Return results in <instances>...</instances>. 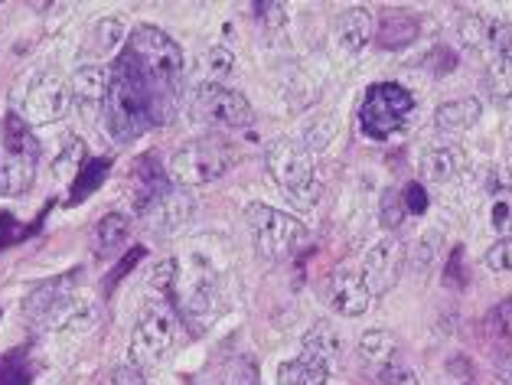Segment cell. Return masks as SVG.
Returning a JSON list of instances; mask_svg holds the SVG:
<instances>
[{"label": "cell", "mask_w": 512, "mask_h": 385, "mask_svg": "<svg viewBox=\"0 0 512 385\" xmlns=\"http://www.w3.org/2000/svg\"><path fill=\"white\" fill-rule=\"evenodd\" d=\"M95 320H98V304L95 301H89V297H79V294H66L40 320V324L46 330H85V327H92Z\"/></svg>", "instance_id": "obj_18"}, {"label": "cell", "mask_w": 512, "mask_h": 385, "mask_svg": "<svg viewBox=\"0 0 512 385\" xmlns=\"http://www.w3.org/2000/svg\"><path fill=\"white\" fill-rule=\"evenodd\" d=\"M330 372L307 359H287L278 366V385H327Z\"/></svg>", "instance_id": "obj_29"}, {"label": "cell", "mask_w": 512, "mask_h": 385, "mask_svg": "<svg viewBox=\"0 0 512 385\" xmlns=\"http://www.w3.org/2000/svg\"><path fill=\"white\" fill-rule=\"evenodd\" d=\"M405 242L402 239H382L366 252V262H362V281L372 297L389 294L398 278H402L405 268Z\"/></svg>", "instance_id": "obj_11"}, {"label": "cell", "mask_w": 512, "mask_h": 385, "mask_svg": "<svg viewBox=\"0 0 512 385\" xmlns=\"http://www.w3.org/2000/svg\"><path fill=\"white\" fill-rule=\"evenodd\" d=\"M108 170H111V160H108V157H92V160H85L82 170L76 173V180H72L69 203H82L85 196H92V193L98 190V186L105 183Z\"/></svg>", "instance_id": "obj_27"}, {"label": "cell", "mask_w": 512, "mask_h": 385, "mask_svg": "<svg viewBox=\"0 0 512 385\" xmlns=\"http://www.w3.org/2000/svg\"><path fill=\"white\" fill-rule=\"evenodd\" d=\"M483 262L493 271H512V239H499L490 252L483 255Z\"/></svg>", "instance_id": "obj_37"}, {"label": "cell", "mask_w": 512, "mask_h": 385, "mask_svg": "<svg viewBox=\"0 0 512 385\" xmlns=\"http://www.w3.org/2000/svg\"><path fill=\"white\" fill-rule=\"evenodd\" d=\"M144 385H154V382H144Z\"/></svg>", "instance_id": "obj_46"}, {"label": "cell", "mask_w": 512, "mask_h": 385, "mask_svg": "<svg viewBox=\"0 0 512 385\" xmlns=\"http://www.w3.org/2000/svg\"><path fill=\"white\" fill-rule=\"evenodd\" d=\"M437 248H441V232H434V229L424 232L415 245V252H411V265H415L418 271H424L437 258Z\"/></svg>", "instance_id": "obj_34"}, {"label": "cell", "mask_w": 512, "mask_h": 385, "mask_svg": "<svg viewBox=\"0 0 512 385\" xmlns=\"http://www.w3.org/2000/svg\"><path fill=\"white\" fill-rule=\"evenodd\" d=\"M480 102L477 98H454V102H444L441 108H437L434 115V124L447 134H460L473 128V124L480 121Z\"/></svg>", "instance_id": "obj_23"}, {"label": "cell", "mask_w": 512, "mask_h": 385, "mask_svg": "<svg viewBox=\"0 0 512 385\" xmlns=\"http://www.w3.org/2000/svg\"><path fill=\"white\" fill-rule=\"evenodd\" d=\"M173 186L167 167L160 164L157 154H144L141 160H137V167L131 173V206L134 213L141 216L147 206L157 203L160 196H164L167 190Z\"/></svg>", "instance_id": "obj_16"}, {"label": "cell", "mask_w": 512, "mask_h": 385, "mask_svg": "<svg viewBox=\"0 0 512 385\" xmlns=\"http://www.w3.org/2000/svg\"><path fill=\"white\" fill-rule=\"evenodd\" d=\"M268 173L294 206H301V209L317 206L320 177H317L314 154L307 151L304 141H297V138L274 141L271 151H268Z\"/></svg>", "instance_id": "obj_3"}, {"label": "cell", "mask_w": 512, "mask_h": 385, "mask_svg": "<svg viewBox=\"0 0 512 385\" xmlns=\"http://www.w3.org/2000/svg\"><path fill=\"white\" fill-rule=\"evenodd\" d=\"M405 216H408V209H405V196H402V190H385V193H382V206H379L382 226L392 232V229L402 226Z\"/></svg>", "instance_id": "obj_33"}, {"label": "cell", "mask_w": 512, "mask_h": 385, "mask_svg": "<svg viewBox=\"0 0 512 385\" xmlns=\"http://www.w3.org/2000/svg\"><path fill=\"white\" fill-rule=\"evenodd\" d=\"M499 382H503V385H512V353L503 359V366H499Z\"/></svg>", "instance_id": "obj_45"}, {"label": "cell", "mask_w": 512, "mask_h": 385, "mask_svg": "<svg viewBox=\"0 0 512 385\" xmlns=\"http://www.w3.org/2000/svg\"><path fill=\"white\" fill-rule=\"evenodd\" d=\"M0 385H30V372L20 363H4L0 366Z\"/></svg>", "instance_id": "obj_42"}, {"label": "cell", "mask_w": 512, "mask_h": 385, "mask_svg": "<svg viewBox=\"0 0 512 385\" xmlns=\"http://www.w3.org/2000/svg\"><path fill=\"white\" fill-rule=\"evenodd\" d=\"M235 66V59L226 46H209L206 49V56H203V69H206V85H222L226 82V76L232 72Z\"/></svg>", "instance_id": "obj_32"}, {"label": "cell", "mask_w": 512, "mask_h": 385, "mask_svg": "<svg viewBox=\"0 0 512 385\" xmlns=\"http://www.w3.org/2000/svg\"><path fill=\"white\" fill-rule=\"evenodd\" d=\"M460 40H464V46H470V49H480V53H493V59L506 56L512 49V33L506 23L483 17V14L460 17Z\"/></svg>", "instance_id": "obj_15"}, {"label": "cell", "mask_w": 512, "mask_h": 385, "mask_svg": "<svg viewBox=\"0 0 512 385\" xmlns=\"http://www.w3.org/2000/svg\"><path fill=\"white\" fill-rule=\"evenodd\" d=\"M245 222L255 239L258 255L268 258V262H284V258H291L297 248L307 242V226L301 219L291 213H281V209H274V206H265V203L248 206Z\"/></svg>", "instance_id": "obj_6"}, {"label": "cell", "mask_w": 512, "mask_h": 385, "mask_svg": "<svg viewBox=\"0 0 512 385\" xmlns=\"http://www.w3.org/2000/svg\"><path fill=\"white\" fill-rule=\"evenodd\" d=\"M20 239V226H17V219L10 216V213H0V248L10 245V242H17Z\"/></svg>", "instance_id": "obj_44"}, {"label": "cell", "mask_w": 512, "mask_h": 385, "mask_svg": "<svg viewBox=\"0 0 512 385\" xmlns=\"http://www.w3.org/2000/svg\"><path fill=\"white\" fill-rule=\"evenodd\" d=\"M255 17H258V23H261V27H265L268 33L284 30V23H287L284 7H281V4H271V0H258V4H255Z\"/></svg>", "instance_id": "obj_36"}, {"label": "cell", "mask_w": 512, "mask_h": 385, "mask_svg": "<svg viewBox=\"0 0 512 385\" xmlns=\"http://www.w3.org/2000/svg\"><path fill=\"white\" fill-rule=\"evenodd\" d=\"M219 382L222 385H261V376H258V363L252 356H229L219 363Z\"/></svg>", "instance_id": "obj_30"}, {"label": "cell", "mask_w": 512, "mask_h": 385, "mask_svg": "<svg viewBox=\"0 0 512 385\" xmlns=\"http://www.w3.org/2000/svg\"><path fill=\"white\" fill-rule=\"evenodd\" d=\"M372 36H376V20H372L369 10L353 7L336 17V43H340L343 53L359 56L372 43Z\"/></svg>", "instance_id": "obj_19"}, {"label": "cell", "mask_w": 512, "mask_h": 385, "mask_svg": "<svg viewBox=\"0 0 512 385\" xmlns=\"http://www.w3.org/2000/svg\"><path fill=\"white\" fill-rule=\"evenodd\" d=\"M323 297L327 304L343 317H359L366 314L372 304V294L362 281V271H353L349 265H336L327 281H323Z\"/></svg>", "instance_id": "obj_12"}, {"label": "cell", "mask_w": 512, "mask_h": 385, "mask_svg": "<svg viewBox=\"0 0 512 385\" xmlns=\"http://www.w3.org/2000/svg\"><path fill=\"white\" fill-rule=\"evenodd\" d=\"M415 40H418V20L411 14H402V10L385 14L382 23L376 27V43L385 49H405Z\"/></svg>", "instance_id": "obj_22"}, {"label": "cell", "mask_w": 512, "mask_h": 385, "mask_svg": "<svg viewBox=\"0 0 512 385\" xmlns=\"http://www.w3.org/2000/svg\"><path fill=\"white\" fill-rule=\"evenodd\" d=\"M72 278H76V275L53 278V281L40 284V288H33L27 294V301H23V314H27L30 320H43L49 310H53L62 301V297L72 294Z\"/></svg>", "instance_id": "obj_24"}, {"label": "cell", "mask_w": 512, "mask_h": 385, "mask_svg": "<svg viewBox=\"0 0 512 385\" xmlns=\"http://www.w3.org/2000/svg\"><path fill=\"white\" fill-rule=\"evenodd\" d=\"M398 353V340H395V333L392 330H366L362 333V340H359V356L366 359V363L372 369H382V366H389L392 359Z\"/></svg>", "instance_id": "obj_25"}, {"label": "cell", "mask_w": 512, "mask_h": 385, "mask_svg": "<svg viewBox=\"0 0 512 385\" xmlns=\"http://www.w3.org/2000/svg\"><path fill=\"white\" fill-rule=\"evenodd\" d=\"M72 108V89L59 72H36L23 92V121L53 124Z\"/></svg>", "instance_id": "obj_10"}, {"label": "cell", "mask_w": 512, "mask_h": 385, "mask_svg": "<svg viewBox=\"0 0 512 385\" xmlns=\"http://www.w3.org/2000/svg\"><path fill=\"white\" fill-rule=\"evenodd\" d=\"M467 167V154L460 147L447 144V147H434L421 157V177L428 183H451L454 177H460Z\"/></svg>", "instance_id": "obj_20"}, {"label": "cell", "mask_w": 512, "mask_h": 385, "mask_svg": "<svg viewBox=\"0 0 512 385\" xmlns=\"http://www.w3.org/2000/svg\"><path fill=\"white\" fill-rule=\"evenodd\" d=\"M72 89V105L82 111V118H95L98 111H105L108 92H111V69L105 66H82L76 69V76L69 82Z\"/></svg>", "instance_id": "obj_14"}, {"label": "cell", "mask_w": 512, "mask_h": 385, "mask_svg": "<svg viewBox=\"0 0 512 385\" xmlns=\"http://www.w3.org/2000/svg\"><path fill=\"white\" fill-rule=\"evenodd\" d=\"M229 167H232V151L226 144L216 138H199V141H186L183 147L173 151L167 173L183 190H193V186L216 183Z\"/></svg>", "instance_id": "obj_7"}, {"label": "cell", "mask_w": 512, "mask_h": 385, "mask_svg": "<svg viewBox=\"0 0 512 385\" xmlns=\"http://www.w3.org/2000/svg\"><path fill=\"white\" fill-rule=\"evenodd\" d=\"M509 173H512V167H509Z\"/></svg>", "instance_id": "obj_47"}, {"label": "cell", "mask_w": 512, "mask_h": 385, "mask_svg": "<svg viewBox=\"0 0 512 385\" xmlns=\"http://www.w3.org/2000/svg\"><path fill=\"white\" fill-rule=\"evenodd\" d=\"M72 157H82V144H79V141H72V144H69V151H62V154L56 157V177H62V173H69L72 167H79V170H82L79 160H72Z\"/></svg>", "instance_id": "obj_43"}, {"label": "cell", "mask_w": 512, "mask_h": 385, "mask_svg": "<svg viewBox=\"0 0 512 385\" xmlns=\"http://www.w3.org/2000/svg\"><path fill=\"white\" fill-rule=\"evenodd\" d=\"M193 115L199 121H209L216 128H248L255 121V111L242 92L229 85H206L199 82L193 89Z\"/></svg>", "instance_id": "obj_9"}, {"label": "cell", "mask_w": 512, "mask_h": 385, "mask_svg": "<svg viewBox=\"0 0 512 385\" xmlns=\"http://www.w3.org/2000/svg\"><path fill=\"white\" fill-rule=\"evenodd\" d=\"M483 333L496 343H512V297L499 301L490 314L483 317Z\"/></svg>", "instance_id": "obj_31"}, {"label": "cell", "mask_w": 512, "mask_h": 385, "mask_svg": "<svg viewBox=\"0 0 512 385\" xmlns=\"http://www.w3.org/2000/svg\"><path fill=\"white\" fill-rule=\"evenodd\" d=\"M379 379L385 385H421V376H418V369H411L405 363H398V359H392L389 366H382L379 369Z\"/></svg>", "instance_id": "obj_35"}, {"label": "cell", "mask_w": 512, "mask_h": 385, "mask_svg": "<svg viewBox=\"0 0 512 385\" xmlns=\"http://www.w3.org/2000/svg\"><path fill=\"white\" fill-rule=\"evenodd\" d=\"M121 40H124V20L121 17H102V20L92 23L89 36H85V53L108 56Z\"/></svg>", "instance_id": "obj_26"}, {"label": "cell", "mask_w": 512, "mask_h": 385, "mask_svg": "<svg viewBox=\"0 0 512 385\" xmlns=\"http://www.w3.org/2000/svg\"><path fill=\"white\" fill-rule=\"evenodd\" d=\"M40 164V141L30 131V121L7 115L0 134V196H20L30 190Z\"/></svg>", "instance_id": "obj_4"}, {"label": "cell", "mask_w": 512, "mask_h": 385, "mask_svg": "<svg viewBox=\"0 0 512 385\" xmlns=\"http://www.w3.org/2000/svg\"><path fill=\"white\" fill-rule=\"evenodd\" d=\"M111 382H115V385H144V382H151V379H147V372H141L137 366L124 363V366L111 369Z\"/></svg>", "instance_id": "obj_40"}, {"label": "cell", "mask_w": 512, "mask_h": 385, "mask_svg": "<svg viewBox=\"0 0 512 385\" xmlns=\"http://www.w3.org/2000/svg\"><path fill=\"white\" fill-rule=\"evenodd\" d=\"M301 359H307V363H314V366L327 369V372H336L343 363L340 330H336L333 324H327V320H317V324L310 327L304 333V340H301Z\"/></svg>", "instance_id": "obj_17"}, {"label": "cell", "mask_w": 512, "mask_h": 385, "mask_svg": "<svg viewBox=\"0 0 512 385\" xmlns=\"http://www.w3.org/2000/svg\"><path fill=\"white\" fill-rule=\"evenodd\" d=\"M131 235V219L124 213H108L98 219L95 226V235H92V248L98 258H111L118 252V248H124V242H128Z\"/></svg>", "instance_id": "obj_21"}, {"label": "cell", "mask_w": 512, "mask_h": 385, "mask_svg": "<svg viewBox=\"0 0 512 385\" xmlns=\"http://www.w3.org/2000/svg\"><path fill=\"white\" fill-rule=\"evenodd\" d=\"M177 324H180V317L170 304L147 307L131 333L128 363L141 372H154L164 366L173 356V350H177Z\"/></svg>", "instance_id": "obj_5"}, {"label": "cell", "mask_w": 512, "mask_h": 385, "mask_svg": "<svg viewBox=\"0 0 512 385\" xmlns=\"http://www.w3.org/2000/svg\"><path fill=\"white\" fill-rule=\"evenodd\" d=\"M193 209H196V200L190 196V190H183V186L173 183L157 203H151L144 209L141 219L147 222V229H151V232L170 235V232L183 229L186 222L193 219Z\"/></svg>", "instance_id": "obj_13"}, {"label": "cell", "mask_w": 512, "mask_h": 385, "mask_svg": "<svg viewBox=\"0 0 512 385\" xmlns=\"http://www.w3.org/2000/svg\"><path fill=\"white\" fill-rule=\"evenodd\" d=\"M411 111H415V98H411L408 89H402L398 82H379L362 98L359 124L369 138L385 141V138H392L395 131L405 128Z\"/></svg>", "instance_id": "obj_8"}, {"label": "cell", "mask_w": 512, "mask_h": 385, "mask_svg": "<svg viewBox=\"0 0 512 385\" xmlns=\"http://www.w3.org/2000/svg\"><path fill=\"white\" fill-rule=\"evenodd\" d=\"M402 196H405V209H408L411 216L428 213V190H424L421 183H408L405 190H402Z\"/></svg>", "instance_id": "obj_38"}, {"label": "cell", "mask_w": 512, "mask_h": 385, "mask_svg": "<svg viewBox=\"0 0 512 385\" xmlns=\"http://www.w3.org/2000/svg\"><path fill=\"white\" fill-rule=\"evenodd\" d=\"M144 255H147V252H144V248H141V245H134V248H131V252H128V255H124V258H121V262H118V268H115V271H111V275H108V281H105V284H108V288H115V284H118V281H121L124 275H128V271H131V268H134L137 262H141V258H144Z\"/></svg>", "instance_id": "obj_39"}, {"label": "cell", "mask_w": 512, "mask_h": 385, "mask_svg": "<svg viewBox=\"0 0 512 385\" xmlns=\"http://www.w3.org/2000/svg\"><path fill=\"white\" fill-rule=\"evenodd\" d=\"M173 118V111L160 102L157 92L144 82L141 72L134 69V62L128 56L115 59L111 69V92L105 102V124L111 131V138L118 144H131L134 138H141L147 128L164 124Z\"/></svg>", "instance_id": "obj_1"}, {"label": "cell", "mask_w": 512, "mask_h": 385, "mask_svg": "<svg viewBox=\"0 0 512 385\" xmlns=\"http://www.w3.org/2000/svg\"><path fill=\"white\" fill-rule=\"evenodd\" d=\"M124 56L134 62V69L157 92L160 102L170 111L177 108V92L183 82V49L173 36H167L160 27H151V23H141V27L131 30Z\"/></svg>", "instance_id": "obj_2"}, {"label": "cell", "mask_w": 512, "mask_h": 385, "mask_svg": "<svg viewBox=\"0 0 512 385\" xmlns=\"http://www.w3.org/2000/svg\"><path fill=\"white\" fill-rule=\"evenodd\" d=\"M483 89H486V95H490L496 105L509 102V98H512V59L509 56L490 59V66H486V76H483Z\"/></svg>", "instance_id": "obj_28"}, {"label": "cell", "mask_w": 512, "mask_h": 385, "mask_svg": "<svg viewBox=\"0 0 512 385\" xmlns=\"http://www.w3.org/2000/svg\"><path fill=\"white\" fill-rule=\"evenodd\" d=\"M444 281L454 284V288H464L467 278H464V248H454L451 262H447V271H444Z\"/></svg>", "instance_id": "obj_41"}]
</instances>
